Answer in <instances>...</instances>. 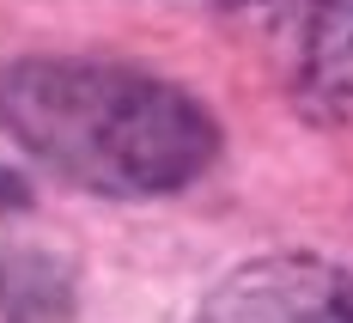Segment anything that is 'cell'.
<instances>
[{"instance_id":"1","label":"cell","mask_w":353,"mask_h":323,"mask_svg":"<svg viewBox=\"0 0 353 323\" xmlns=\"http://www.w3.org/2000/svg\"><path fill=\"white\" fill-rule=\"evenodd\" d=\"M0 128L98 195H171L219 153L213 116L171 79L122 61L25 55L0 68Z\"/></svg>"},{"instance_id":"2","label":"cell","mask_w":353,"mask_h":323,"mask_svg":"<svg viewBox=\"0 0 353 323\" xmlns=\"http://www.w3.org/2000/svg\"><path fill=\"white\" fill-rule=\"evenodd\" d=\"M195 323H353V275L317 256H262L219 281Z\"/></svg>"},{"instance_id":"3","label":"cell","mask_w":353,"mask_h":323,"mask_svg":"<svg viewBox=\"0 0 353 323\" xmlns=\"http://www.w3.org/2000/svg\"><path fill=\"white\" fill-rule=\"evenodd\" d=\"M262 37L286 86L311 104H353V0H268Z\"/></svg>"}]
</instances>
